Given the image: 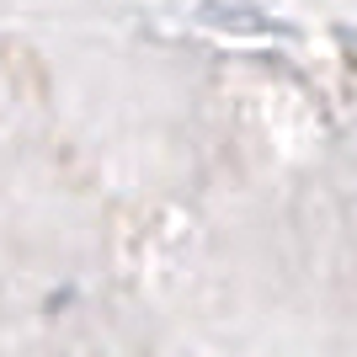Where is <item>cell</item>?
Segmentation results:
<instances>
[{
  "label": "cell",
  "instance_id": "1",
  "mask_svg": "<svg viewBox=\"0 0 357 357\" xmlns=\"http://www.w3.org/2000/svg\"><path fill=\"white\" fill-rule=\"evenodd\" d=\"M96 357H203L197 342H181V347H160V342H123V347H107Z\"/></svg>",
  "mask_w": 357,
  "mask_h": 357
}]
</instances>
